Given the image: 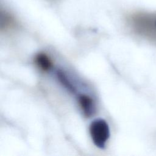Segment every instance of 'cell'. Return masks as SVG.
<instances>
[{"mask_svg":"<svg viewBox=\"0 0 156 156\" xmlns=\"http://www.w3.org/2000/svg\"><path fill=\"white\" fill-rule=\"evenodd\" d=\"M77 101L85 117L90 118L93 115L95 112V104L91 97L85 94H80L78 95Z\"/></svg>","mask_w":156,"mask_h":156,"instance_id":"cell-3","label":"cell"},{"mask_svg":"<svg viewBox=\"0 0 156 156\" xmlns=\"http://www.w3.org/2000/svg\"><path fill=\"white\" fill-rule=\"evenodd\" d=\"M127 21L135 34L156 44V12H135L128 16Z\"/></svg>","mask_w":156,"mask_h":156,"instance_id":"cell-1","label":"cell"},{"mask_svg":"<svg viewBox=\"0 0 156 156\" xmlns=\"http://www.w3.org/2000/svg\"><path fill=\"white\" fill-rule=\"evenodd\" d=\"M14 25V20L13 18L7 12H1L0 27L1 30H7L10 29Z\"/></svg>","mask_w":156,"mask_h":156,"instance_id":"cell-6","label":"cell"},{"mask_svg":"<svg viewBox=\"0 0 156 156\" xmlns=\"http://www.w3.org/2000/svg\"><path fill=\"white\" fill-rule=\"evenodd\" d=\"M57 77L60 84L71 93H76V89L67 74L62 69H58L57 71Z\"/></svg>","mask_w":156,"mask_h":156,"instance_id":"cell-5","label":"cell"},{"mask_svg":"<svg viewBox=\"0 0 156 156\" xmlns=\"http://www.w3.org/2000/svg\"><path fill=\"white\" fill-rule=\"evenodd\" d=\"M89 132L94 144L100 149H104L110 136L107 121L103 119L94 120L90 125Z\"/></svg>","mask_w":156,"mask_h":156,"instance_id":"cell-2","label":"cell"},{"mask_svg":"<svg viewBox=\"0 0 156 156\" xmlns=\"http://www.w3.org/2000/svg\"><path fill=\"white\" fill-rule=\"evenodd\" d=\"M34 62L37 66L44 72L49 71L53 66L51 58L44 52L38 53L34 58Z\"/></svg>","mask_w":156,"mask_h":156,"instance_id":"cell-4","label":"cell"}]
</instances>
